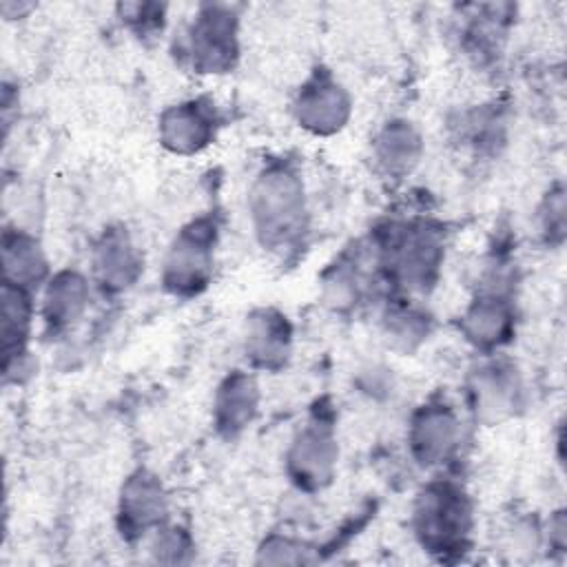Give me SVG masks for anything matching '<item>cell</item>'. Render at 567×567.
Here are the masks:
<instances>
[{"label":"cell","instance_id":"8fae6325","mask_svg":"<svg viewBox=\"0 0 567 567\" xmlns=\"http://www.w3.org/2000/svg\"><path fill=\"white\" fill-rule=\"evenodd\" d=\"M86 301V286L73 272H62L51 279L44 297V317L51 326H66L80 317Z\"/></svg>","mask_w":567,"mask_h":567},{"label":"cell","instance_id":"5b68a950","mask_svg":"<svg viewBox=\"0 0 567 567\" xmlns=\"http://www.w3.org/2000/svg\"><path fill=\"white\" fill-rule=\"evenodd\" d=\"M233 16L210 9L204 13L190 33V47L197 64L208 71L226 69L233 62L235 53V22Z\"/></svg>","mask_w":567,"mask_h":567},{"label":"cell","instance_id":"30bf717a","mask_svg":"<svg viewBox=\"0 0 567 567\" xmlns=\"http://www.w3.org/2000/svg\"><path fill=\"white\" fill-rule=\"evenodd\" d=\"M2 259H4V281L20 288L40 281L47 266L38 244L22 233L4 235Z\"/></svg>","mask_w":567,"mask_h":567},{"label":"cell","instance_id":"3957f363","mask_svg":"<svg viewBox=\"0 0 567 567\" xmlns=\"http://www.w3.org/2000/svg\"><path fill=\"white\" fill-rule=\"evenodd\" d=\"M215 230L206 221H193L175 239L166 259V284L177 292H193L206 284L213 259Z\"/></svg>","mask_w":567,"mask_h":567},{"label":"cell","instance_id":"e0dca14e","mask_svg":"<svg viewBox=\"0 0 567 567\" xmlns=\"http://www.w3.org/2000/svg\"><path fill=\"white\" fill-rule=\"evenodd\" d=\"M100 270L104 272V279H113L117 284L128 281L131 270L135 268V259L131 252V246L124 237L115 235V237H106L102 250H100V259H97Z\"/></svg>","mask_w":567,"mask_h":567},{"label":"cell","instance_id":"52a82bcc","mask_svg":"<svg viewBox=\"0 0 567 567\" xmlns=\"http://www.w3.org/2000/svg\"><path fill=\"white\" fill-rule=\"evenodd\" d=\"M299 122L315 133H330L339 128L348 115V97L330 80L308 84L297 102Z\"/></svg>","mask_w":567,"mask_h":567},{"label":"cell","instance_id":"9a60e30c","mask_svg":"<svg viewBox=\"0 0 567 567\" xmlns=\"http://www.w3.org/2000/svg\"><path fill=\"white\" fill-rule=\"evenodd\" d=\"M467 332L478 343H498L509 326V312L503 301L483 299L467 312Z\"/></svg>","mask_w":567,"mask_h":567},{"label":"cell","instance_id":"ba28073f","mask_svg":"<svg viewBox=\"0 0 567 567\" xmlns=\"http://www.w3.org/2000/svg\"><path fill=\"white\" fill-rule=\"evenodd\" d=\"M213 120L210 115L197 104H179L177 109L168 111L162 120V137L164 142L179 153H190L208 144L213 135Z\"/></svg>","mask_w":567,"mask_h":567},{"label":"cell","instance_id":"ac0fdd59","mask_svg":"<svg viewBox=\"0 0 567 567\" xmlns=\"http://www.w3.org/2000/svg\"><path fill=\"white\" fill-rule=\"evenodd\" d=\"M489 374H481V381L476 385V396L483 410H505V405L512 401L516 385L512 379H507L501 370H487Z\"/></svg>","mask_w":567,"mask_h":567},{"label":"cell","instance_id":"7c38bea8","mask_svg":"<svg viewBox=\"0 0 567 567\" xmlns=\"http://www.w3.org/2000/svg\"><path fill=\"white\" fill-rule=\"evenodd\" d=\"M255 385L244 374H233L217 394V423L230 432L244 427L255 412Z\"/></svg>","mask_w":567,"mask_h":567},{"label":"cell","instance_id":"9c48e42d","mask_svg":"<svg viewBox=\"0 0 567 567\" xmlns=\"http://www.w3.org/2000/svg\"><path fill=\"white\" fill-rule=\"evenodd\" d=\"M31 323V303L24 288L7 284L2 286V352L4 365L11 363L13 357L22 354V346L29 334Z\"/></svg>","mask_w":567,"mask_h":567},{"label":"cell","instance_id":"277c9868","mask_svg":"<svg viewBox=\"0 0 567 567\" xmlns=\"http://www.w3.org/2000/svg\"><path fill=\"white\" fill-rule=\"evenodd\" d=\"M337 458L334 439L323 427H306L295 441L288 463L295 481L303 487H321L330 481Z\"/></svg>","mask_w":567,"mask_h":567},{"label":"cell","instance_id":"8992f818","mask_svg":"<svg viewBox=\"0 0 567 567\" xmlns=\"http://www.w3.org/2000/svg\"><path fill=\"white\" fill-rule=\"evenodd\" d=\"M458 421L445 405H425L412 423V447L421 463H441L456 445Z\"/></svg>","mask_w":567,"mask_h":567},{"label":"cell","instance_id":"7a4b0ae2","mask_svg":"<svg viewBox=\"0 0 567 567\" xmlns=\"http://www.w3.org/2000/svg\"><path fill=\"white\" fill-rule=\"evenodd\" d=\"M470 525V509L461 489L452 485H432L419 496L416 534L432 549H447L461 543Z\"/></svg>","mask_w":567,"mask_h":567},{"label":"cell","instance_id":"2e32d148","mask_svg":"<svg viewBox=\"0 0 567 567\" xmlns=\"http://www.w3.org/2000/svg\"><path fill=\"white\" fill-rule=\"evenodd\" d=\"M419 137L410 126H388L379 137V162L388 171H405L416 162Z\"/></svg>","mask_w":567,"mask_h":567},{"label":"cell","instance_id":"4fadbf2b","mask_svg":"<svg viewBox=\"0 0 567 567\" xmlns=\"http://www.w3.org/2000/svg\"><path fill=\"white\" fill-rule=\"evenodd\" d=\"M164 512V498L159 485L146 476L131 478L122 494V516L128 527L146 529Z\"/></svg>","mask_w":567,"mask_h":567},{"label":"cell","instance_id":"5bb4252c","mask_svg":"<svg viewBox=\"0 0 567 567\" xmlns=\"http://www.w3.org/2000/svg\"><path fill=\"white\" fill-rule=\"evenodd\" d=\"M248 348L250 357H255L264 365H272L281 361L288 352V326L284 317L272 312H261L257 319L250 321L248 332Z\"/></svg>","mask_w":567,"mask_h":567},{"label":"cell","instance_id":"6da1fadb","mask_svg":"<svg viewBox=\"0 0 567 567\" xmlns=\"http://www.w3.org/2000/svg\"><path fill=\"white\" fill-rule=\"evenodd\" d=\"M250 206L257 233L268 246H284L301 230L303 188L286 168H272L257 179Z\"/></svg>","mask_w":567,"mask_h":567}]
</instances>
